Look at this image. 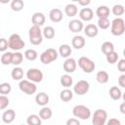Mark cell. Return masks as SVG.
<instances>
[{"label":"cell","instance_id":"e575fe53","mask_svg":"<svg viewBox=\"0 0 125 125\" xmlns=\"http://www.w3.org/2000/svg\"><path fill=\"white\" fill-rule=\"evenodd\" d=\"M24 57L26 60L28 61H35L38 57V54L35 50L33 49H27L25 52H24Z\"/></svg>","mask_w":125,"mask_h":125},{"label":"cell","instance_id":"f1b7e54d","mask_svg":"<svg viewBox=\"0 0 125 125\" xmlns=\"http://www.w3.org/2000/svg\"><path fill=\"white\" fill-rule=\"evenodd\" d=\"M60 82H61V84H62L63 87L68 88V87H70V86L72 85L73 79H72V77H71L69 74H63V75H62Z\"/></svg>","mask_w":125,"mask_h":125},{"label":"cell","instance_id":"7402d4cb","mask_svg":"<svg viewBox=\"0 0 125 125\" xmlns=\"http://www.w3.org/2000/svg\"><path fill=\"white\" fill-rule=\"evenodd\" d=\"M109 97L114 101H118L122 98V93L117 86H112L109 89Z\"/></svg>","mask_w":125,"mask_h":125},{"label":"cell","instance_id":"f907efd6","mask_svg":"<svg viewBox=\"0 0 125 125\" xmlns=\"http://www.w3.org/2000/svg\"><path fill=\"white\" fill-rule=\"evenodd\" d=\"M21 125H24V124H21Z\"/></svg>","mask_w":125,"mask_h":125},{"label":"cell","instance_id":"3957f363","mask_svg":"<svg viewBox=\"0 0 125 125\" xmlns=\"http://www.w3.org/2000/svg\"><path fill=\"white\" fill-rule=\"evenodd\" d=\"M8 43H9V48L12 49V50H14V51H16V52L21 50V49L25 46L24 41H23V40L21 39V37L19 34H17V33H14V34H12V35L9 37Z\"/></svg>","mask_w":125,"mask_h":125},{"label":"cell","instance_id":"f546056e","mask_svg":"<svg viewBox=\"0 0 125 125\" xmlns=\"http://www.w3.org/2000/svg\"><path fill=\"white\" fill-rule=\"evenodd\" d=\"M26 123L28 125H41L42 121H41V118L39 115H36V114H31L27 117L26 119Z\"/></svg>","mask_w":125,"mask_h":125},{"label":"cell","instance_id":"ab89813d","mask_svg":"<svg viewBox=\"0 0 125 125\" xmlns=\"http://www.w3.org/2000/svg\"><path fill=\"white\" fill-rule=\"evenodd\" d=\"M10 104V101L8 99V97H6L5 95H1L0 96V109H4L6 108Z\"/></svg>","mask_w":125,"mask_h":125},{"label":"cell","instance_id":"f35d334b","mask_svg":"<svg viewBox=\"0 0 125 125\" xmlns=\"http://www.w3.org/2000/svg\"><path fill=\"white\" fill-rule=\"evenodd\" d=\"M110 24H111V22H109L108 19H99V21H98V26L102 29L108 28Z\"/></svg>","mask_w":125,"mask_h":125},{"label":"cell","instance_id":"836d02e7","mask_svg":"<svg viewBox=\"0 0 125 125\" xmlns=\"http://www.w3.org/2000/svg\"><path fill=\"white\" fill-rule=\"evenodd\" d=\"M23 60V55L21 52H15L13 53V59H12V63L14 65H19L22 62Z\"/></svg>","mask_w":125,"mask_h":125},{"label":"cell","instance_id":"83f0119b","mask_svg":"<svg viewBox=\"0 0 125 125\" xmlns=\"http://www.w3.org/2000/svg\"><path fill=\"white\" fill-rule=\"evenodd\" d=\"M72 98H73V93H72L71 90H69L67 88L62 90L60 94V99L62 102H69V101L72 100Z\"/></svg>","mask_w":125,"mask_h":125},{"label":"cell","instance_id":"bcb514c9","mask_svg":"<svg viewBox=\"0 0 125 125\" xmlns=\"http://www.w3.org/2000/svg\"><path fill=\"white\" fill-rule=\"evenodd\" d=\"M90 3H91L90 0H79V1H78V4L81 5V6H87V5H89Z\"/></svg>","mask_w":125,"mask_h":125},{"label":"cell","instance_id":"7a4b0ae2","mask_svg":"<svg viewBox=\"0 0 125 125\" xmlns=\"http://www.w3.org/2000/svg\"><path fill=\"white\" fill-rule=\"evenodd\" d=\"M110 32L114 36H120L125 32V21L121 18H116L111 21Z\"/></svg>","mask_w":125,"mask_h":125},{"label":"cell","instance_id":"e0dca14e","mask_svg":"<svg viewBox=\"0 0 125 125\" xmlns=\"http://www.w3.org/2000/svg\"><path fill=\"white\" fill-rule=\"evenodd\" d=\"M85 43H86V41H85L84 37L81 36V35H76V36H74V37L72 38V40H71V45H72V47L75 48V49H77V50L82 49V48L85 46Z\"/></svg>","mask_w":125,"mask_h":125},{"label":"cell","instance_id":"74e56055","mask_svg":"<svg viewBox=\"0 0 125 125\" xmlns=\"http://www.w3.org/2000/svg\"><path fill=\"white\" fill-rule=\"evenodd\" d=\"M124 12H125V9H124V7H123L122 5H120V4H116V5H114V6L112 7V13H113V15H115V16H121V15L124 14Z\"/></svg>","mask_w":125,"mask_h":125},{"label":"cell","instance_id":"603a6c76","mask_svg":"<svg viewBox=\"0 0 125 125\" xmlns=\"http://www.w3.org/2000/svg\"><path fill=\"white\" fill-rule=\"evenodd\" d=\"M59 54L62 58H66L67 59L70 56V54H71V48H70V46L67 45V44L61 45L60 48H59Z\"/></svg>","mask_w":125,"mask_h":125},{"label":"cell","instance_id":"9a60e30c","mask_svg":"<svg viewBox=\"0 0 125 125\" xmlns=\"http://www.w3.org/2000/svg\"><path fill=\"white\" fill-rule=\"evenodd\" d=\"M31 21L33 23V25H37V26H41L45 23V16L44 14L40 13V12H36L32 15L31 17Z\"/></svg>","mask_w":125,"mask_h":125},{"label":"cell","instance_id":"7c38bea8","mask_svg":"<svg viewBox=\"0 0 125 125\" xmlns=\"http://www.w3.org/2000/svg\"><path fill=\"white\" fill-rule=\"evenodd\" d=\"M93 17H94V13H93V10L90 8H83L79 12V18L81 21H90L93 19Z\"/></svg>","mask_w":125,"mask_h":125},{"label":"cell","instance_id":"5b68a950","mask_svg":"<svg viewBox=\"0 0 125 125\" xmlns=\"http://www.w3.org/2000/svg\"><path fill=\"white\" fill-rule=\"evenodd\" d=\"M58 52L53 49V48H49L47 50H45L41 55H40V61L42 63L44 64H49L52 62L56 61L58 59Z\"/></svg>","mask_w":125,"mask_h":125},{"label":"cell","instance_id":"ffe728a7","mask_svg":"<svg viewBox=\"0 0 125 125\" xmlns=\"http://www.w3.org/2000/svg\"><path fill=\"white\" fill-rule=\"evenodd\" d=\"M109 8L107 6H100L97 8V11H96V15L98 16L99 19H108V16H109Z\"/></svg>","mask_w":125,"mask_h":125},{"label":"cell","instance_id":"9c48e42d","mask_svg":"<svg viewBox=\"0 0 125 125\" xmlns=\"http://www.w3.org/2000/svg\"><path fill=\"white\" fill-rule=\"evenodd\" d=\"M26 77L33 83H39L43 80V73L38 68H29L26 72Z\"/></svg>","mask_w":125,"mask_h":125},{"label":"cell","instance_id":"4dcf8cb0","mask_svg":"<svg viewBox=\"0 0 125 125\" xmlns=\"http://www.w3.org/2000/svg\"><path fill=\"white\" fill-rule=\"evenodd\" d=\"M12 59H13V53L5 52L1 56V63L4 65H8V64L12 63Z\"/></svg>","mask_w":125,"mask_h":125},{"label":"cell","instance_id":"d4e9b609","mask_svg":"<svg viewBox=\"0 0 125 125\" xmlns=\"http://www.w3.org/2000/svg\"><path fill=\"white\" fill-rule=\"evenodd\" d=\"M52 114H53L52 109H51L50 107H48V106H43V107L40 109V111H39V116H40V118L43 119V120H48V119H50V118L52 117Z\"/></svg>","mask_w":125,"mask_h":125},{"label":"cell","instance_id":"1f68e13d","mask_svg":"<svg viewBox=\"0 0 125 125\" xmlns=\"http://www.w3.org/2000/svg\"><path fill=\"white\" fill-rule=\"evenodd\" d=\"M23 6H24V3L22 0H13L11 2V9L13 11H16V12L21 11Z\"/></svg>","mask_w":125,"mask_h":125},{"label":"cell","instance_id":"277c9868","mask_svg":"<svg viewBox=\"0 0 125 125\" xmlns=\"http://www.w3.org/2000/svg\"><path fill=\"white\" fill-rule=\"evenodd\" d=\"M72 113L75 117L82 120H87L91 117V110L86 105H83V104L75 105L72 109Z\"/></svg>","mask_w":125,"mask_h":125},{"label":"cell","instance_id":"44dd1931","mask_svg":"<svg viewBox=\"0 0 125 125\" xmlns=\"http://www.w3.org/2000/svg\"><path fill=\"white\" fill-rule=\"evenodd\" d=\"M96 79L97 81L100 83V84H105L107 83L108 79H109V76H108V73L104 70H101L99 72H97L96 74Z\"/></svg>","mask_w":125,"mask_h":125},{"label":"cell","instance_id":"4316f807","mask_svg":"<svg viewBox=\"0 0 125 125\" xmlns=\"http://www.w3.org/2000/svg\"><path fill=\"white\" fill-rule=\"evenodd\" d=\"M101 49H102V52L106 56V55L114 52V45L109 41H105V42H104L102 44Z\"/></svg>","mask_w":125,"mask_h":125},{"label":"cell","instance_id":"d590c367","mask_svg":"<svg viewBox=\"0 0 125 125\" xmlns=\"http://www.w3.org/2000/svg\"><path fill=\"white\" fill-rule=\"evenodd\" d=\"M105 58H106V62H107L108 63H110V64H114V63L118 61V58H119V57H118V54L114 51V52H112V53L106 55Z\"/></svg>","mask_w":125,"mask_h":125},{"label":"cell","instance_id":"60d3db41","mask_svg":"<svg viewBox=\"0 0 125 125\" xmlns=\"http://www.w3.org/2000/svg\"><path fill=\"white\" fill-rule=\"evenodd\" d=\"M9 48V43L8 40H6L5 38H1L0 39V51L5 53V51Z\"/></svg>","mask_w":125,"mask_h":125},{"label":"cell","instance_id":"7bdbcfd3","mask_svg":"<svg viewBox=\"0 0 125 125\" xmlns=\"http://www.w3.org/2000/svg\"><path fill=\"white\" fill-rule=\"evenodd\" d=\"M105 125H121V122L117 118H110L109 120L106 121Z\"/></svg>","mask_w":125,"mask_h":125},{"label":"cell","instance_id":"8d00e7d4","mask_svg":"<svg viewBox=\"0 0 125 125\" xmlns=\"http://www.w3.org/2000/svg\"><path fill=\"white\" fill-rule=\"evenodd\" d=\"M11 90H12V87L9 83L4 82V83L0 84V93H1V95H7L11 92Z\"/></svg>","mask_w":125,"mask_h":125},{"label":"cell","instance_id":"d6986e66","mask_svg":"<svg viewBox=\"0 0 125 125\" xmlns=\"http://www.w3.org/2000/svg\"><path fill=\"white\" fill-rule=\"evenodd\" d=\"M15 117H16V112L14 109H7L3 112L2 114V120L3 122L5 123H12L14 120H15Z\"/></svg>","mask_w":125,"mask_h":125},{"label":"cell","instance_id":"ac0fdd59","mask_svg":"<svg viewBox=\"0 0 125 125\" xmlns=\"http://www.w3.org/2000/svg\"><path fill=\"white\" fill-rule=\"evenodd\" d=\"M49 96L45 93V92H40L36 95L35 97V102L37 104L41 105V106H45L48 103H49Z\"/></svg>","mask_w":125,"mask_h":125},{"label":"cell","instance_id":"6da1fadb","mask_svg":"<svg viewBox=\"0 0 125 125\" xmlns=\"http://www.w3.org/2000/svg\"><path fill=\"white\" fill-rule=\"evenodd\" d=\"M29 41L32 45H39L43 41V33L40 29V26L32 25L29 28Z\"/></svg>","mask_w":125,"mask_h":125},{"label":"cell","instance_id":"5bb4252c","mask_svg":"<svg viewBox=\"0 0 125 125\" xmlns=\"http://www.w3.org/2000/svg\"><path fill=\"white\" fill-rule=\"evenodd\" d=\"M62 12L58 8H54L49 13V18L53 22H60L62 20Z\"/></svg>","mask_w":125,"mask_h":125},{"label":"cell","instance_id":"4fadbf2b","mask_svg":"<svg viewBox=\"0 0 125 125\" xmlns=\"http://www.w3.org/2000/svg\"><path fill=\"white\" fill-rule=\"evenodd\" d=\"M68 28L71 32H80L84 28L83 22L80 20H72L68 22Z\"/></svg>","mask_w":125,"mask_h":125},{"label":"cell","instance_id":"7dc6e473","mask_svg":"<svg viewBox=\"0 0 125 125\" xmlns=\"http://www.w3.org/2000/svg\"><path fill=\"white\" fill-rule=\"evenodd\" d=\"M119 110H120L121 113L125 114V102H123V103L120 104V105H119Z\"/></svg>","mask_w":125,"mask_h":125},{"label":"cell","instance_id":"cb8c5ba5","mask_svg":"<svg viewBox=\"0 0 125 125\" xmlns=\"http://www.w3.org/2000/svg\"><path fill=\"white\" fill-rule=\"evenodd\" d=\"M11 76H12V78L14 80L21 81V78L23 77V70H22V68L20 67V66H16L15 68L12 69Z\"/></svg>","mask_w":125,"mask_h":125},{"label":"cell","instance_id":"c3c4849f","mask_svg":"<svg viewBox=\"0 0 125 125\" xmlns=\"http://www.w3.org/2000/svg\"><path fill=\"white\" fill-rule=\"evenodd\" d=\"M122 99H123V101L125 102V92H124V93L122 94Z\"/></svg>","mask_w":125,"mask_h":125},{"label":"cell","instance_id":"484cf974","mask_svg":"<svg viewBox=\"0 0 125 125\" xmlns=\"http://www.w3.org/2000/svg\"><path fill=\"white\" fill-rule=\"evenodd\" d=\"M77 12H78V9H77V7H76L75 4H67L65 6V8H64V13L69 18L76 16Z\"/></svg>","mask_w":125,"mask_h":125},{"label":"cell","instance_id":"8992f818","mask_svg":"<svg viewBox=\"0 0 125 125\" xmlns=\"http://www.w3.org/2000/svg\"><path fill=\"white\" fill-rule=\"evenodd\" d=\"M78 65H79V67L85 73H91L96 68L95 62L92 60H90L89 58H87V57H81V58H79V60H78Z\"/></svg>","mask_w":125,"mask_h":125},{"label":"cell","instance_id":"2e32d148","mask_svg":"<svg viewBox=\"0 0 125 125\" xmlns=\"http://www.w3.org/2000/svg\"><path fill=\"white\" fill-rule=\"evenodd\" d=\"M84 33L86 34V36L88 37H96L99 33V29H98V26L96 24H93V23H90V24H87L85 27H84Z\"/></svg>","mask_w":125,"mask_h":125},{"label":"cell","instance_id":"ee69618b","mask_svg":"<svg viewBox=\"0 0 125 125\" xmlns=\"http://www.w3.org/2000/svg\"><path fill=\"white\" fill-rule=\"evenodd\" d=\"M66 125H80V122L77 118H69L66 120Z\"/></svg>","mask_w":125,"mask_h":125},{"label":"cell","instance_id":"ba28073f","mask_svg":"<svg viewBox=\"0 0 125 125\" xmlns=\"http://www.w3.org/2000/svg\"><path fill=\"white\" fill-rule=\"evenodd\" d=\"M19 88H20V90L21 92H23L26 95H32L37 90L36 85L33 82L29 81V80H21V81H20Z\"/></svg>","mask_w":125,"mask_h":125},{"label":"cell","instance_id":"681fc988","mask_svg":"<svg viewBox=\"0 0 125 125\" xmlns=\"http://www.w3.org/2000/svg\"><path fill=\"white\" fill-rule=\"evenodd\" d=\"M123 55H124V57H125V49L123 50Z\"/></svg>","mask_w":125,"mask_h":125},{"label":"cell","instance_id":"f6af8a7d","mask_svg":"<svg viewBox=\"0 0 125 125\" xmlns=\"http://www.w3.org/2000/svg\"><path fill=\"white\" fill-rule=\"evenodd\" d=\"M118 84L120 87L125 88V74H121L118 77Z\"/></svg>","mask_w":125,"mask_h":125},{"label":"cell","instance_id":"d6a6232c","mask_svg":"<svg viewBox=\"0 0 125 125\" xmlns=\"http://www.w3.org/2000/svg\"><path fill=\"white\" fill-rule=\"evenodd\" d=\"M42 33H43V36L47 39H53L55 37V29L52 26H46L43 29Z\"/></svg>","mask_w":125,"mask_h":125},{"label":"cell","instance_id":"52a82bcc","mask_svg":"<svg viewBox=\"0 0 125 125\" xmlns=\"http://www.w3.org/2000/svg\"><path fill=\"white\" fill-rule=\"evenodd\" d=\"M107 121V112L104 109H97L92 117L93 125H105Z\"/></svg>","mask_w":125,"mask_h":125},{"label":"cell","instance_id":"b9f144b4","mask_svg":"<svg viewBox=\"0 0 125 125\" xmlns=\"http://www.w3.org/2000/svg\"><path fill=\"white\" fill-rule=\"evenodd\" d=\"M117 68L120 72H125V59H122L117 63Z\"/></svg>","mask_w":125,"mask_h":125},{"label":"cell","instance_id":"8fae6325","mask_svg":"<svg viewBox=\"0 0 125 125\" xmlns=\"http://www.w3.org/2000/svg\"><path fill=\"white\" fill-rule=\"evenodd\" d=\"M62 66H63V70L66 73H72V72L75 71L76 66H77V63H76V61L73 58H67L64 61Z\"/></svg>","mask_w":125,"mask_h":125},{"label":"cell","instance_id":"30bf717a","mask_svg":"<svg viewBox=\"0 0 125 125\" xmlns=\"http://www.w3.org/2000/svg\"><path fill=\"white\" fill-rule=\"evenodd\" d=\"M90 89V84L86 80H79L74 86H73V92L79 96L85 95Z\"/></svg>","mask_w":125,"mask_h":125}]
</instances>
